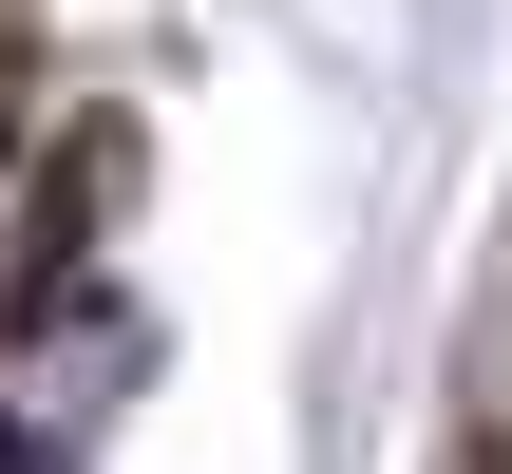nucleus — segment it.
<instances>
[{"label":"nucleus","instance_id":"obj_1","mask_svg":"<svg viewBox=\"0 0 512 474\" xmlns=\"http://www.w3.org/2000/svg\"><path fill=\"white\" fill-rule=\"evenodd\" d=\"M0 474H38V456H19V437H0Z\"/></svg>","mask_w":512,"mask_h":474}]
</instances>
